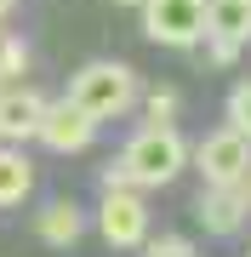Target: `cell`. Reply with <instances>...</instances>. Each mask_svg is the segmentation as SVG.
<instances>
[{"label": "cell", "instance_id": "3", "mask_svg": "<svg viewBox=\"0 0 251 257\" xmlns=\"http://www.w3.org/2000/svg\"><path fill=\"white\" fill-rule=\"evenodd\" d=\"M143 35L188 52L205 35V0H143Z\"/></svg>", "mask_w": 251, "mask_h": 257}, {"label": "cell", "instance_id": "2", "mask_svg": "<svg viewBox=\"0 0 251 257\" xmlns=\"http://www.w3.org/2000/svg\"><path fill=\"white\" fill-rule=\"evenodd\" d=\"M69 97H75L92 120H114V114H126L131 103L143 97V86H137V74H131L126 63H114V57H97V63L75 69V80H69Z\"/></svg>", "mask_w": 251, "mask_h": 257}, {"label": "cell", "instance_id": "9", "mask_svg": "<svg viewBox=\"0 0 251 257\" xmlns=\"http://www.w3.org/2000/svg\"><path fill=\"white\" fill-rule=\"evenodd\" d=\"M205 35L245 46L251 40V0H205Z\"/></svg>", "mask_w": 251, "mask_h": 257}, {"label": "cell", "instance_id": "5", "mask_svg": "<svg viewBox=\"0 0 251 257\" xmlns=\"http://www.w3.org/2000/svg\"><path fill=\"white\" fill-rule=\"evenodd\" d=\"M35 138L46 149H57V155H80V149H92V138H97V120L86 114L75 97H57V103L40 109V132Z\"/></svg>", "mask_w": 251, "mask_h": 257}, {"label": "cell", "instance_id": "19", "mask_svg": "<svg viewBox=\"0 0 251 257\" xmlns=\"http://www.w3.org/2000/svg\"><path fill=\"white\" fill-rule=\"evenodd\" d=\"M245 257H251V251H245Z\"/></svg>", "mask_w": 251, "mask_h": 257}, {"label": "cell", "instance_id": "4", "mask_svg": "<svg viewBox=\"0 0 251 257\" xmlns=\"http://www.w3.org/2000/svg\"><path fill=\"white\" fill-rule=\"evenodd\" d=\"M97 229L114 251H131L149 240V206L137 200V189H103V206H97Z\"/></svg>", "mask_w": 251, "mask_h": 257}, {"label": "cell", "instance_id": "14", "mask_svg": "<svg viewBox=\"0 0 251 257\" xmlns=\"http://www.w3.org/2000/svg\"><path fill=\"white\" fill-rule=\"evenodd\" d=\"M228 126L251 138V80H245V86H234V97H228Z\"/></svg>", "mask_w": 251, "mask_h": 257}, {"label": "cell", "instance_id": "13", "mask_svg": "<svg viewBox=\"0 0 251 257\" xmlns=\"http://www.w3.org/2000/svg\"><path fill=\"white\" fill-rule=\"evenodd\" d=\"M23 69H29V52L18 46V40H6V35H0V86H12Z\"/></svg>", "mask_w": 251, "mask_h": 257}, {"label": "cell", "instance_id": "18", "mask_svg": "<svg viewBox=\"0 0 251 257\" xmlns=\"http://www.w3.org/2000/svg\"><path fill=\"white\" fill-rule=\"evenodd\" d=\"M114 6H143V0H114Z\"/></svg>", "mask_w": 251, "mask_h": 257}, {"label": "cell", "instance_id": "1", "mask_svg": "<svg viewBox=\"0 0 251 257\" xmlns=\"http://www.w3.org/2000/svg\"><path fill=\"white\" fill-rule=\"evenodd\" d=\"M183 160H188V143L177 138V126H143L120 149V172L131 189H166L183 172Z\"/></svg>", "mask_w": 251, "mask_h": 257}, {"label": "cell", "instance_id": "10", "mask_svg": "<svg viewBox=\"0 0 251 257\" xmlns=\"http://www.w3.org/2000/svg\"><path fill=\"white\" fill-rule=\"evenodd\" d=\"M35 234L46 240V246H75V240L86 234V211H80L75 200H52V206L35 217Z\"/></svg>", "mask_w": 251, "mask_h": 257}, {"label": "cell", "instance_id": "16", "mask_svg": "<svg viewBox=\"0 0 251 257\" xmlns=\"http://www.w3.org/2000/svg\"><path fill=\"white\" fill-rule=\"evenodd\" d=\"M234 189H240V200L251 206V166H245V172H240V177H234Z\"/></svg>", "mask_w": 251, "mask_h": 257}, {"label": "cell", "instance_id": "8", "mask_svg": "<svg viewBox=\"0 0 251 257\" xmlns=\"http://www.w3.org/2000/svg\"><path fill=\"white\" fill-rule=\"evenodd\" d=\"M40 109H46V97L23 92V86H6L0 92V143H23L40 132Z\"/></svg>", "mask_w": 251, "mask_h": 257}, {"label": "cell", "instance_id": "7", "mask_svg": "<svg viewBox=\"0 0 251 257\" xmlns=\"http://www.w3.org/2000/svg\"><path fill=\"white\" fill-rule=\"evenodd\" d=\"M194 217L205 223V234H234V229L251 217V206L240 200V189H234V183H205L200 206H194Z\"/></svg>", "mask_w": 251, "mask_h": 257}, {"label": "cell", "instance_id": "15", "mask_svg": "<svg viewBox=\"0 0 251 257\" xmlns=\"http://www.w3.org/2000/svg\"><path fill=\"white\" fill-rule=\"evenodd\" d=\"M143 257H194L183 234H160V240H143Z\"/></svg>", "mask_w": 251, "mask_h": 257}, {"label": "cell", "instance_id": "17", "mask_svg": "<svg viewBox=\"0 0 251 257\" xmlns=\"http://www.w3.org/2000/svg\"><path fill=\"white\" fill-rule=\"evenodd\" d=\"M12 6H18V0H0V18H6V12H12Z\"/></svg>", "mask_w": 251, "mask_h": 257}, {"label": "cell", "instance_id": "6", "mask_svg": "<svg viewBox=\"0 0 251 257\" xmlns=\"http://www.w3.org/2000/svg\"><path fill=\"white\" fill-rule=\"evenodd\" d=\"M194 166H200L205 183H234V177L251 166V138H245V132H234V126L211 132V138L194 149Z\"/></svg>", "mask_w": 251, "mask_h": 257}, {"label": "cell", "instance_id": "11", "mask_svg": "<svg viewBox=\"0 0 251 257\" xmlns=\"http://www.w3.org/2000/svg\"><path fill=\"white\" fill-rule=\"evenodd\" d=\"M29 189H35V160H29L23 149L0 143V206L29 200Z\"/></svg>", "mask_w": 251, "mask_h": 257}, {"label": "cell", "instance_id": "12", "mask_svg": "<svg viewBox=\"0 0 251 257\" xmlns=\"http://www.w3.org/2000/svg\"><path fill=\"white\" fill-rule=\"evenodd\" d=\"M143 109H149V126H171L177 109H183V97H177V92H149V97H143Z\"/></svg>", "mask_w": 251, "mask_h": 257}]
</instances>
